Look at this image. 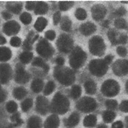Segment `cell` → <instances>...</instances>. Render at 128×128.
Masks as SVG:
<instances>
[{
	"label": "cell",
	"mask_w": 128,
	"mask_h": 128,
	"mask_svg": "<svg viewBox=\"0 0 128 128\" xmlns=\"http://www.w3.org/2000/svg\"><path fill=\"white\" fill-rule=\"evenodd\" d=\"M48 23V21L43 17H40L38 18L34 24V28L37 31L41 32L44 29Z\"/></svg>",
	"instance_id": "cell-25"
},
{
	"label": "cell",
	"mask_w": 128,
	"mask_h": 128,
	"mask_svg": "<svg viewBox=\"0 0 128 128\" xmlns=\"http://www.w3.org/2000/svg\"><path fill=\"white\" fill-rule=\"evenodd\" d=\"M109 26V21L108 20H106V21H104L102 23V26L105 28H108Z\"/></svg>",
	"instance_id": "cell-57"
},
{
	"label": "cell",
	"mask_w": 128,
	"mask_h": 128,
	"mask_svg": "<svg viewBox=\"0 0 128 128\" xmlns=\"http://www.w3.org/2000/svg\"><path fill=\"white\" fill-rule=\"evenodd\" d=\"M34 9L35 13L37 15L45 14L48 10V5L45 2H40L36 3Z\"/></svg>",
	"instance_id": "cell-21"
},
{
	"label": "cell",
	"mask_w": 128,
	"mask_h": 128,
	"mask_svg": "<svg viewBox=\"0 0 128 128\" xmlns=\"http://www.w3.org/2000/svg\"><path fill=\"white\" fill-rule=\"evenodd\" d=\"M84 88L88 94L94 95L97 90L96 84L92 80H88L84 84Z\"/></svg>",
	"instance_id": "cell-24"
},
{
	"label": "cell",
	"mask_w": 128,
	"mask_h": 128,
	"mask_svg": "<svg viewBox=\"0 0 128 128\" xmlns=\"http://www.w3.org/2000/svg\"><path fill=\"white\" fill-rule=\"evenodd\" d=\"M116 114L112 110H107L103 114V119L106 123H112L114 120Z\"/></svg>",
	"instance_id": "cell-28"
},
{
	"label": "cell",
	"mask_w": 128,
	"mask_h": 128,
	"mask_svg": "<svg viewBox=\"0 0 128 128\" xmlns=\"http://www.w3.org/2000/svg\"><path fill=\"white\" fill-rule=\"evenodd\" d=\"M89 69L92 75L97 77H102L108 70V65L103 60H94L90 61Z\"/></svg>",
	"instance_id": "cell-4"
},
{
	"label": "cell",
	"mask_w": 128,
	"mask_h": 128,
	"mask_svg": "<svg viewBox=\"0 0 128 128\" xmlns=\"http://www.w3.org/2000/svg\"><path fill=\"white\" fill-rule=\"evenodd\" d=\"M120 86L115 80H108L104 82L101 87V92L106 97H114L120 92Z\"/></svg>",
	"instance_id": "cell-6"
},
{
	"label": "cell",
	"mask_w": 128,
	"mask_h": 128,
	"mask_svg": "<svg viewBox=\"0 0 128 128\" xmlns=\"http://www.w3.org/2000/svg\"><path fill=\"white\" fill-rule=\"evenodd\" d=\"M113 58H114L113 56L109 55L106 56L105 58H104V60H104V62H105L108 65V64H110L112 62Z\"/></svg>",
	"instance_id": "cell-53"
},
{
	"label": "cell",
	"mask_w": 128,
	"mask_h": 128,
	"mask_svg": "<svg viewBox=\"0 0 128 128\" xmlns=\"http://www.w3.org/2000/svg\"><path fill=\"white\" fill-rule=\"evenodd\" d=\"M60 13L59 12H55L53 16V21L55 25H57L60 21Z\"/></svg>",
	"instance_id": "cell-47"
},
{
	"label": "cell",
	"mask_w": 128,
	"mask_h": 128,
	"mask_svg": "<svg viewBox=\"0 0 128 128\" xmlns=\"http://www.w3.org/2000/svg\"><path fill=\"white\" fill-rule=\"evenodd\" d=\"M12 70L8 64H2L0 65V82L1 83H8L10 79Z\"/></svg>",
	"instance_id": "cell-13"
},
{
	"label": "cell",
	"mask_w": 128,
	"mask_h": 128,
	"mask_svg": "<svg viewBox=\"0 0 128 128\" xmlns=\"http://www.w3.org/2000/svg\"><path fill=\"white\" fill-rule=\"evenodd\" d=\"M82 93V89L78 85L74 86L70 90V96L74 100H76L80 97Z\"/></svg>",
	"instance_id": "cell-31"
},
{
	"label": "cell",
	"mask_w": 128,
	"mask_h": 128,
	"mask_svg": "<svg viewBox=\"0 0 128 128\" xmlns=\"http://www.w3.org/2000/svg\"><path fill=\"white\" fill-rule=\"evenodd\" d=\"M74 4L73 2H60L59 3V8L60 10L66 11L71 8Z\"/></svg>",
	"instance_id": "cell-39"
},
{
	"label": "cell",
	"mask_w": 128,
	"mask_h": 128,
	"mask_svg": "<svg viewBox=\"0 0 128 128\" xmlns=\"http://www.w3.org/2000/svg\"><path fill=\"white\" fill-rule=\"evenodd\" d=\"M6 7L9 11L17 14L22 10V3L19 2H8L6 5Z\"/></svg>",
	"instance_id": "cell-20"
},
{
	"label": "cell",
	"mask_w": 128,
	"mask_h": 128,
	"mask_svg": "<svg viewBox=\"0 0 128 128\" xmlns=\"http://www.w3.org/2000/svg\"><path fill=\"white\" fill-rule=\"evenodd\" d=\"M18 104L14 101H10V102L7 103L6 105V109L10 113H14L16 112L18 110Z\"/></svg>",
	"instance_id": "cell-37"
},
{
	"label": "cell",
	"mask_w": 128,
	"mask_h": 128,
	"mask_svg": "<svg viewBox=\"0 0 128 128\" xmlns=\"http://www.w3.org/2000/svg\"><path fill=\"white\" fill-rule=\"evenodd\" d=\"M45 36L47 39L50 40V41H52L56 38V34L53 30H49L46 32Z\"/></svg>",
	"instance_id": "cell-45"
},
{
	"label": "cell",
	"mask_w": 128,
	"mask_h": 128,
	"mask_svg": "<svg viewBox=\"0 0 128 128\" xmlns=\"http://www.w3.org/2000/svg\"><path fill=\"white\" fill-rule=\"evenodd\" d=\"M54 76L57 81L66 86L72 84L75 80V73L68 67L59 66L55 67Z\"/></svg>",
	"instance_id": "cell-1"
},
{
	"label": "cell",
	"mask_w": 128,
	"mask_h": 128,
	"mask_svg": "<svg viewBox=\"0 0 128 128\" xmlns=\"http://www.w3.org/2000/svg\"><path fill=\"white\" fill-rule=\"evenodd\" d=\"M97 123V117L94 114H90L85 117L83 121V125L86 128L95 127Z\"/></svg>",
	"instance_id": "cell-23"
},
{
	"label": "cell",
	"mask_w": 128,
	"mask_h": 128,
	"mask_svg": "<svg viewBox=\"0 0 128 128\" xmlns=\"http://www.w3.org/2000/svg\"><path fill=\"white\" fill-rule=\"evenodd\" d=\"M120 109L123 112H128V101L127 100H123L120 106Z\"/></svg>",
	"instance_id": "cell-46"
},
{
	"label": "cell",
	"mask_w": 128,
	"mask_h": 128,
	"mask_svg": "<svg viewBox=\"0 0 128 128\" xmlns=\"http://www.w3.org/2000/svg\"><path fill=\"white\" fill-rule=\"evenodd\" d=\"M27 94V92L23 87L16 88L13 91V96L18 100L23 99Z\"/></svg>",
	"instance_id": "cell-27"
},
{
	"label": "cell",
	"mask_w": 128,
	"mask_h": 128,
	"mask_svg": "<svg viewBox=\"0 0 128 128\" xmlns=\"http://www.w3.org/2000/svg\"><path fill=\"white\" fill-rule=\"evenodd\" d=\"M20 20L24 24H29L31 23L32 21V15L28 12H23V14L20 16Z\"/></svg>",
	"instance_id": "cell-36"
},
{
	"label": "cell",
	"mask_w": 128,
	"mask_h": 128,
	"mask_svg": "<svg viewBox=\"0 0 128 128\" xmlns=\"http://www.w3.org/2000/svg\"><path fill=\"white\" fill-rule=\"evenodd\" d=\"M76 18L79 20H85L87 17V14L84 9L82 8H78L75 12Z\"/></svg>",
	"instance_id": "cell-38"
},
{
	"label": "cell",
	"mask_w": 128,
	"mask_h": 128,
	"mask_svg": "<svg viewBox=\"0 0 128 128\" xmlns=\"http://www.w3.org/2000/svg\"><path fill=\"white\" fill-rule=\"evenodd\" d=\"M70 102L66 96L57 92L54 97L51 104V110L52 112L60 114H66L69 109Z\"/></svg>",
	"instance_id": "cell-2"
},
{
	"label": "cell",
	"mask_w": 128,
	"mask_h": 128,
	"mask_svg": "<svg viewBox=\"0 0 128 128\" xmlns=\"http://www.w3.org/2000/svg\"><path fill=\"white\" fill-rule=\"evenodd\" d=\"M59 125V117L56 114H52L47 118L44 124V128H57Z\"/></svg>",
	"instance_id": "cell-18"
},
{
	"label": "cell",
	"mask_w": 128,
	"mask_h": 128,
	"mask_svg": "<svg viewBox=\"0 0 128 128\" xmlns=\"http://www.w3.org/2000/svg\"><path fill=\"white\" fill-rule=\"evenodd\" d=\"M49 103L44 97L40 96L36 99V110L38 113L45 115L49 111Z\"/></svg>",
	"instance_id": "cell-12"
},
{
	"label": "cell",
	"mask_w": 128,
	"mask_h": 128,
	"mask_svg": "<svg viewBox=\"0 0 128 128\" xmlns=\"http://www.w3.org/2000/svg\"><path fill=\"white\" fill-rule=\"evenodd\" d=\"M117 102L114 100H108L106 101L105 105L108 109L110 110H115L117 107Z\"/></svg>",
	"instance_id": "cell-40"
},
{
	"label": "cell",
	"mask_w": 128,
	"mask_h": 128,
	"mask_svg": "<svg viewBox=\"0 0 128 128\" xmlns=\"http://www.w3.org/2000/svg\"><path fill=\"white\" fill-rule=\"evenodd\" d=\"M117 52L121 57H125L126 55L127 50L125 47L122 46H118L117 49Z\"/></svg>",
	"instance_id": "cell-44"
},
{
	"label": "cell",
	"mask_w": 128,
	"mask_h": 128,
	"mask_svg": "<svg viewBox=\"0 0 128 128\" xmlns=\"http://www.w3.org/2000/svg\"><path fill=\"white\" fill-rule=\"evenodd\" d=\"M126 13V10L125 8H124L123 7H120L118 9L116 10L115 12V15L117 16H123L124 15H125Z\"/></svg>",
	"instance_id": "cell-50"
},
{
	"label": "cell",
	"mask_w": 128,
	"mask_h": 128,
	"mask_svg": "<svg viewBox=\"0 0 128 128\" xmlns=\"http://www.w3.org/2000/svg\"><path fill=\"white\" fill-rule=\"evenodd\" d=\"M16 74L15 77V82L20 84H25L29 82L30 78L29 74L23 68L20 64H17L16 67Z\"/></svg>",
	"instance_id": "cell-10"
},
{
	"label": "cell",
	"mask_w": 128,
	"mask_h": 128,
	"mask_svg": "<svg viewBox=\"0 0 128 128\" xmlns=\"http://www.w3.org/2000/svg\"><path fill=\"white\" fill-rule=\"evenodd\" d=\"M96 30V26L94 23L87 22L82 24L80 27V31L83 35L89 36L92 34Z\"/></svg>",
	"instance_id": "cell-17"
},
{
	"label": "cell",
	"mask_w": 128,
	"mask_h": 128,
	"mask_svg": "<svg viewBox=\"0 0 128 128\" xmlns=\"http://www.w3.org/2000/svg\"><path fill=\"white\" fill-rule=\"evenodd\" d=\"M74 42L70 37L66 34L60 35L57 41V46L60 52L68 53L72 49Z\"/></svg>",
	"instance_id": "cell-8"
},
{
	"label": "cell",
	"mask_w": 128,
	"mask_h": 128,
	"mask_svg": "<svg viewBox=\"0 0 128 128\" xmlns=\"http://www.w3.org/2000/svg\"><path fill=\"white\" fill-rule=\"evenodd\" d=\"M36 6L35 2H27L26 3V8L28 10H32L35 9Z\"/></svg>",
	"instance_id": "cell-51"
},
{
	"label": "cell",
	"mask_w": 128,
	"mask_h": 128,
	"mask_svg": "<svg viewBox=\"0 0 128 128\" xmlns=\"http://www.w3.org/2000/svg\"><path fill=\"white\" fill-rule=\"evenodd\" d=\"M3 32L6 35L10 36L15 35L20 31V26L18 22L15 21H10L5 23L3 26Z\"/></svg>",
	"instance_id": "cell-14"
},
{
	"label": "cell",
	"mask_w": 128,
	"mask_h": 128,
	"mask_svg": "<svg viewBox=\"0 0 128 128\" xmlns=\"http://www.w3.org/2000/svg\"><path fill=\"white\" fill-rule=\"evenodd\" d=\"M64 62H65L64 59L62 57H58V58H56V62L59 66H63L64 64Z\"/></svg>",
	"instance_id": "cell-54"
},
{
	"label": "cell",
	"mask_w": 128,
	"mask_h": 128,
	"mask_svg": "<svg viewBox=\"0 0 128 128\" xmlns=\"http://www.w3.org/2000/svg\"><path fill=\"white\" fill-rule=\"evenodd\" d=\"M2 15L3 18H4L5 20H6L10 19V18H12L11 14H10L9 12H3L2 13Z\"/></svg>",
	"instance_id": "cell-55"
},
{
	"label": "cell",
	"mask_w": 128,
	"mask_h": 128,
	"mask_svg": "<svg viewBox=\"0 0 128 128\" xmlns=\"http://www.w3.org/2000/svg\"><path fill=\"white\" fill-rule=\"evenodd\" d=\"M117 35V32L114 29L109 30V31L108 32V38L113 45H116L118 44Z\"/></svg>",
	"instance_id": "cell-35"
},
{
	"label": "cell",
	"mask_w": 128,
	"mask_h": 128,
	"mask_svg": "<svg viewBox=\"0 0 128 128\" xmlns=\"http://www.w3.org/2000/svg\"><path fill=\"white\" fill-rule=\"evenodd\" d=\"M87 58L86 53L79 46L74 49L69 57V63L72 68L77 69L84 65Z\"/></svg>",
	"instance_id": "cell-3"
},
{
	"label": "cell",
	"mask_w": 128,
	"mask_h": 128,
	"mask_svg": "<svg viewBox=\"0 0 128 128\" xmlns=\"http://www.w3.org/2000/svg\"><path fill=\"white\" fill-rule=\"evenodd\" d=\"M21 44V40L18 37H14L10 40V44L13 46H19Z\"/></svg>",
	"instance_id": "cell-43"
},
{
	"label": "cell",
	"mask_w": 128,
	"mask_h": 128,
	"mask_svg": "<svg viewBox=\"0 0 128 128\" xmlns=\"http://www.w3.org/2000/svg\"><path fill=\"white\" fill-rule=\"evenodd\" d=\"M118 43H120V44H126L127 42V36L122 34L121 35L119 38L118 39Z\"/></svg>",
	"instance_id": "cell-49"
},
{
	"label": "cell",
	"mask_w": 128,
	"mask_h": 128,
	"mask_svg": "<svg viewBox=\"0 0 128 128\" xmlns=\"http://www.w3.org/2000/svg\"><path fill=\"white\" fill-rule=\"evenodd\" d=\"M36 51L41 56L48 58L52 56L54 49L46 40H42L37 45Z\"/></svg>",
	"instance_id": "cell-9"
},
{
	"label": "cell",
	"mask_w": 128,
	"mask_h": 128,
	"mask_svg": "<svg viewBox=\"0 0 128 128\" xmlns=\"http://www.w3.org/2000/svg\"><path fill=\"white\" fill-rule=\"evenodd\" d=\"M32 105L33 100L32 98L26 99L21 104L22 110L24 112H27L32 108Z\"/></svg>",
	"instance_id": "cell-33"
},
{
	"label": "cell",
	"mask_w": 128,
	"mask_h": 128,
	"mask_svg": "<svg viewBox=\"0 0 128 128\" xmlns=\"http://www.w3.org/2000/svg\"><path fill=\"white\" fill-rule=\"evenodd\" d=\"M11 57L12 52L10 49L6 47H0V61H7Z\"/></svg>",
	"instance_id": "cell-22"
},
{
	"label": "cell",
	"mask_w": 128,
	"mask_h": 128,
	"mask_svg": "<svg viewBox=\"0 0 128 128\" xmlns=\"http://www.w3.org/2000/svg\"><path fill=\"white\" fill-rule=\"evenodd\" d=\"M32 57V53L29 52H25L20 55V60L22 63L28 64L31 61Z\"/></svg>",
	"instance_id": "cell-32"
},
{
	"label": "cell",
	"mask_w": 128,
	"mask_h": 128,
	"mask_svg": "<svg viewBox=\"0 0 128 128\" xmlns=\"http://www.w3.org/2000/svg\"><path fill=\"white\" fill-rule=\"evenodd\" d=\"M60 28L65 32H69L72 28V21L68 18L65 16L62 18L60 22Z\"/></svg>",
	"instance_id": "cell-30"
},
{
	"label": "cell",
	"mask_w": 128,
	"mask_h": 128,
	"mask_svg": "<svg viewBox=\"0 0 128 128\" xmlns=\"http://www.w3.org/2000/svg\"><path fill=\"white\" fill-rule=\"evenodd\" d=\"M90 52L94 55L102 56L106 50V45L104 40L100 36H94L90 40L89 43Z\"/></svg>",
	"instance_id": "cell-5"
},
{
	"label": "cell",
	"mask_w": 128,
	"mask_h": 128,
	"mask_svg": "<svg viewBox=\"0 0 128 128\" xmlns=\"http://www.w3.org/2000/svg\"><path fill=\"white\" fill-rule=\"evenodd\" d=\"M112 70L114 74L118 76H123L128 74V60H119L114 64Z\"/></svg>",
	"instance_id": "cell-11"
},
{
	"label": "cell",
	"mask_w": 128,
	"mask_h": 128,
	"mask_svg": "<svg viewBox=\"0 0 128 128\" xmlns=\"http://www.w3.org/2000/svg\"><path fill=\"white\" fill-rule=\"evenodd\" d=\"M6 94L5 91L3 90L2 87L0 86V103H2L6 100Z\"/></svg>",
	"instance_id": "cell-48"
},
{
	"label": "cell",
	"mask_w": 128,
	"mask_h": 128,
	"mask_svg": "<svg viewBox=\"0 0 128 128\" xmlns=\"http://www.w3.org/2000/svg\"><path fill=\"white\" fill-rule=\"evenodd\" d=\"M11 120L12 122H14V124L15 126L21 125L23 123V120L20 118V115L19 113H16L11 117Z\"/></svg>",
	"instance_id": "cell-42"
},
{
	"label": "cell",
	"mask_w": 128,
	"mask_h": 128,
	"mask_svg": "<svg viewBox=\"0 0 128 128\" xmlns=\"http://www.w3.org/2000/svg\"><path fill=\"white\" fill-rule=\"evenodd\" d=\"M32 65L36 66L41 67L46 72H48L49 70V66L47 65L43 61V60L39 57H36L33 60L32 63Z\"/></svg>",
	"instance_id": "cell-29"
},
{
	"label": "cell",
	"mask_w": 128,
	"mask_h": 128,
	"mask_svg": "<svg viewBox=\"0 0 128 128\" xmlns=\"http://www.w3.org/2000/svg\"><path fill=\"white\" fill-rule=\"evenodd\" d=\"M55 88V84L52 81H49L47 83L46 85L44 90V94L45 95H49L51 94Z\"/></svg>",
	"instance_id": "cell-34"
},
{
	"label": "cell",
	"mask_w": 128,
	"mask_h": 128,
	"mask_svg": "<svg viewBox=\"0 0 128 128\" xmlns=\"http://www.w3.org/2000/svg\"><path fill=\"white\" fill-rule=\"evenodd\" d=\"M128 81L126 82V92H128Z\"/></svg>",
	"instance_id": "cell-59"
},
{
	"label": "cell",
	"mask_w": 128,
	"mask_h": 128,
	"mask_svg": "<svg viewBox=\"0 0 128 128\" xmlns=\"http://www.w3.org/2000/svg\"><path fill=\"white\" fill-rule=\"evenodd\" d=\"M97 128H108L107 126H106V124H100V125L98 126L97 127Z\"/></svg>",
	"instance_id": "cell-58"
},
{
	"label": "cell",
	"mask_w": 128,
	"mask_h": 128,
	"mask_svg": "<svg viewBox=\"0 0 128 128\" xmlns=\"http://www.w3.org/2000/svg\"><path fill=\"white\" fill-rule=\"evenodd\" d=\"M97 104L95 99L89 97H84L76 104V108L83 112L88 113L96 110Z\"/></svg>",
	"instance_id": "cell-7"
},
{
	"label": "cell",
	"mask_w": 128,
	"mask_h": 128,
	"mask_svg": "<svg viewBox=\"0 0 128 128\" xmlns=\"http://www.w3.org/2000/svg\"><path fill=\"white\" fill-rule=\"evenodd\" d=\"M44 83L41 80L36 79L33 80L31 85V89L33 92L38 93L41 92L43 88Z\"/></svg>",
	"instance_id": "cell-26"
},
{
	"label": "cell",
	"mask_w": 128,
	"mask_h": 128,
	"mask_svg": "<svg viewBox=\"0 0 128 128\" xmlns=\"http://www.w3.org/2000/svg\"><path fill=\"white\" fill-rule=\"evenodd\" d=\"M114 26L117 28L118 29H126L127 23L125 20L123 18L117 19L114 21Z\"/></svg>",
	"instance_id": "cell-41"
},
{
	"label": "cell",
	"mask_w": 128,
	"mask_h": 128,
	"mask_svg": "<svg viewBox=\"0 0 128 128\" xmlns=\"http://www.w3.org/2000/svg\"><path fill=\"white\" fill-rule=\"evenodd\" d=\"M80 120L79 114L77 112H74L70 115L68 118L64 120V124L67 128H72L78 125Z\"/></svg>",
	"instance_id": "cell-16"
},
{
	"label": "cell",
	"mask_w": 128,
	"mask_h": 128,
	"mask_svg": "<svg viewBox=\"0 0 128 128\" xmlns=\"http://www.w3.org/2000/svg\"><path fill=\"white\" fill-rule=\"evenodd\" d=\"M6 41L4 37L2 36H0V44H4L5 43H6Z\"/></svg>",
	"instance_id": "cell-56"
},
{
	"label": "cell",
	"mask_w": 128,
	"mask_h": 128,
	"mask_svg": "<svg viewBox=\"0 0 128 128\" xmlns=\"http://www.w3.org/2000/svg\"><path fill=\"white\" fill-rule=\"evenodd\" d=\"M92 12L93 18L98 21L104 18L106 13V9L105 6L102 4H96L93 6Z\"/></svg>",
	"instance_id": "cell-15"
},
{
	"label": "cell",
	"mask_w": 128,
	"mask_h": 128,
	"mask_svg": "<svg viewBox=\"0 0 128 128\" xmlns=\"http://www.w3.org/2000/svg\"><path fill=\"white\" fill-rule=\"evenodd\" d=\"M42 126V120L39 117L32 116L28 121L27 128H41Z\"/></svg>",
	"instance_id": "cell-19"
},
{
	"label": "cell",
	"mask_w": 128,
	"mask_h": 128,
	"mask_svg": "<svg viewBox=\"0 0 128 128\" xmlns=\"http://www.w3.org/2000/svg\"><path fill=\"white\" fill-rule=\"evenodd\" d=\"M124 126L121 121H117L112 124V128H123Z\"/></svg>",
	"instance_id": "cell-52"
}]
</instances>
